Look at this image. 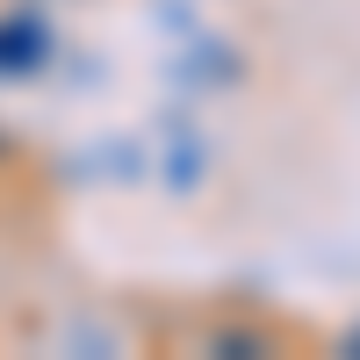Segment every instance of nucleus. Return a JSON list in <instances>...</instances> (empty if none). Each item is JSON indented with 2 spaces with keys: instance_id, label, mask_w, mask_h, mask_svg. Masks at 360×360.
Here are the masks:
<instances>
[{
  "instance_id": "obj_1",
  "label": "nucleus",
  "mask_w": 360,
  "mask_h": 360,
  "mask_svg": "<svg viewBox=\"0 0 360 360\" xmlns=\"http://www.w3.org/2000/svg\"><path fill=\"white\" fill-rule=\"evenodd\" d=\"M238 72H245V65H238L231 44H195L188 65H180V79H188V86H231Z\"/></svg>"
},
{
  "instance_id": "obj_2",
  "label": "nucleus",
  "mask_w": 360,
  "mask_h": 360,
  "mask_svg": "<svg viewBox=\"0 0 360 360\" xmlns=\"http://www.w3.org/2000/svg\"><path fill=\"white\" fill-rule=\"evenodd\" d=\"M202 166H209L202 137H195V130H173V152H166V188H195V180H202Z\"/></svg>"
},
{
  "instance_id": "obj_3",
  "label": "nucleus",
  "mask_w": 360,
  "mask_h": 360,
  "mask_svg": "<svg viewBox=\"0 0 360 360\" xmlns=\"http://www.w3.org/2000/svg\"><path fill=\"white\" fill-rule=\"evenodd\" d=\"M202 346H209V353H224V360H238V353H259V339H252V332H209Z\"/></svg>"
},
{
  "instance_id": "obj_4",
  "label": "nucleus",
  "mask_w": 360,
  "mask_h": 360,
  "mask_svg": "<svg viewBox=\"0 0 360 360\" xmlns=\"http://www.w3.org/2000/svg\"><path fill=\"white\" fill-rule=\"evenodd\" d=\"M346 346H353V353H360V332H353V339H346Z\"/></svg>"
}]
</instances>
